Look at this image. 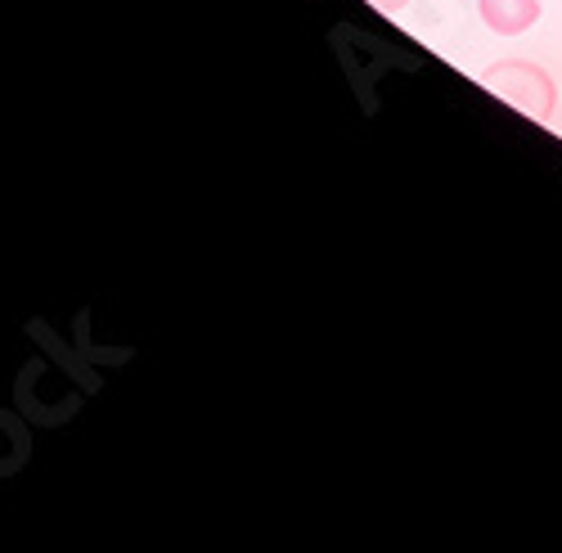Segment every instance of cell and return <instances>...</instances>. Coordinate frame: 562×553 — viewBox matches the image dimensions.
Here are the masks:
<instances>
[{
    "mask_svg": "<svg viewBox=\"0 0 562 553\" xmlns=\"http://www.w3.org/2000/svg\"><path fill=\"white\" fill-rule=\"evenodd\" d=\"M477 81L491 90V95L508 100L513 109L536 117V122H549L553 109H558V81L540 64H531V59H499Z\"/></svg>",
    "mask_w": 562,
    "mask_h": 553,
    "instance_id": "cell-1",
    "label": "cell"
},
{
    "mask_svg": "<svg viewBox=\"0 0 562 553\" xmlns=\"http://www.w3.org/2000/svg\"><path fill=\"white\" fill-rule=\"evenodd\" d=\"M477 10L495 36H518L540 23V0H477Z\"/></svg>",
    "mask_w": 562,
    "mask_h": 553,
    "instance_id": "cell-2",
    "label": "cell"
},
{
    "mask_svg": "<svg viewBox=\"0 0 562 553\" xmlns=\"http://www.w3.org/2000/svg\"><path fill=\"white\" fill-rule=\"evenodd\" d=\"M369 5H373V10H383V14H401L409 0H369Z\"/></svg>",
    "mask_w": 562,
    "mask_h": 553,
    "instance_id": "cell-3",
    "label": "cell"
}]
</instances>
